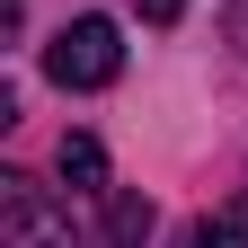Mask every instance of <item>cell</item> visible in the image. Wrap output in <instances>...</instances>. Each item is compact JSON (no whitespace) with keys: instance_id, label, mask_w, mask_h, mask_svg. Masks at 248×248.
Masks as SVG:
<instances>
[{"instance_id":"3957f363","label":"cell","mask_w":248,"mask_h":248,"mask_svg":"<svg viewBox=\"0 0 248 248\" xmlns=\"http://www.w3.org/2000/svg\"><path fill=\"white\" fill-rule=\"evenodd\" d=\"M177 248H248V195H231L222 213H204V222H186Z\"/></svg>"},{"instance_id":"6da1fadb","label":"cell","mask_w":248,"mask_h":248,"mask_svg":"<svg viewBox=\"0 0 248 248\" xmlns=\"http://www.w3.org/2000/svg\"><path fill=\"white\" fill-rule=\"evenodd\" d=\"M45 71H53V89H107V80L124 71L115 18H71V27L45 45Z\"/></svg>"},{"instance_id":"7a4b0ae2","label":"cell","mask_w":248,"mask_h":248,"mask_svg":"<svg viewBox=\"0 0 248 248\" xmlns=\"http://www.w3.org/2000/svg\"><path fill=\"white\" fill-rule=\"evenodd\" d=\"M0 231H9V248H71V222L53 213V195L36 177H0Z\"/></svg>"},{"instance_id":"5b68a950","label":"cell","mask_w":248,"mask_h":248,"mask_svg":"<svg viewBox=\"0 0 248 248\" xmlns=\"http://www.w3.org/2000/svg\"><path fill=\"white\" fill-rule=\"evenodd\" d=\"M151 239V195H115L107 204V248H142Z\"/></svg>"},{"instance_id":"8992f818","label":"cell","mask_w":248,"mask_h":248,"mask_svg":"<svg viewBox=\"0 0 248 248\" xmlns=\"http://www.w3.org/2000/svg\"><path fill=\"white\" fill-rule=\"evenodd\" d=\"M133 9H142L151 27H177V9H186V0H133Z\"/></svg>"},{"instance_id":"277c9868","label":"cell","mask_w":248,"mask_h":248,"mask_svg":"<svg viewBox=\"0 0 248 248\" xmlns=\"http://www.w3.org/2000/svg\"><path fill=\"white\" fill-rule=\"evenodd\" d=\"M53 169H62V186H71V195H98V186H107V151L89 142V133H62Z\"/></svg>"}]
</instances>
